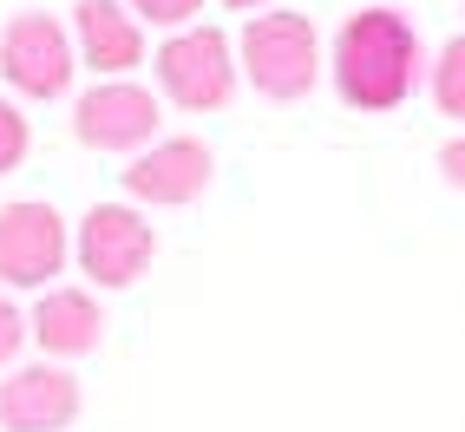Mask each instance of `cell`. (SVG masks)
Masks as SVG:
<instances>
[{
	"instance_id": "cell-17",
	"label": "cell",
	"mask_w": 465,
	"mask_h": 432,
	"mask_svg": "<svg viewBox=\"0 0 465 432\" xmlns=\"http://www.w3.org/2000/svg\"><path fill=\"white\" fill-rule=\"evenodd\" d=\"M223 7H236V14H269L275 0H223Z\"/></svg>"
},
{
	"instance_id": "cell-4",
	"label": "cell",
	"mask_w": 465,
	"mask_h": 432,
	"mask_svg": "<svg viewBox=\"0 0 465 432\" xmlns=\"http://www.w3.org/2000/svg\"><path fill=\"white\" fill-rule=\"evenodd\" d=\"M79 73V46H73V26L53 20V14H14L0 26V79L7 92L34 105L66 99V85Z\"/></svg>"
},
{
	"instance_id": "cell-11",
	"label": "cell",
	"mask_w": 465,
	"mask_h": 432,
	"mask_svg": "<svg viewBox=\"0 0 465 432\" xmlns=\"http://www.w3.org/2000/svg\"><path fill=\"white\" fill-rule=\"evenodd\" d=\"M26 328H34V341H40L46 360H79V354L99 348L105 315H99V301H92V289H40Z\"/></svg>"
},
{
	"instance_id": "cell-1",
	"label": "cell",
	"mask_w": 465,
	"mask_h": 432,
	"mask_svg": "<svg viewBox=\"0 0 465 432\" xmlns=\"http://www.w3.org/2000/svg\"><path fill=\"white\" fill-rule=\"evenodd\" d=\"M328 73H334V92L354 112H393L426 79V46L400 7H361V14L341 20Z\"/></svg>"
},
{
	"instance_id": "cell-9",
	"label": "cell",
	"mask_w": 465,
	"mask_h": 432,
	"mask_svg": "<svg viewBox=\"0 0 465 432\" xmlns=\"http://www.w3.org/2000/svg\"><path fill=\"white\" fill-rule=\"evenodd\" d=\"M79 419V380L59 360L7 367L0 380V432H66Z\"/></svg>"
},
{
	"instance_id": "cell-2",
	"label": "cell",
	"mask_w": 465,
	"mask_h": 432,
	"mask_svg": "<svg viewBox=\"0 0 465 432\" xmlns=\"http://www.w3.org/2000/svg\"><path fill=\"white\" fill-rule=\"evenodd\" d=\"M236 66L262 99L289 105V99H308L322 79V34L308 14H289V7H269V14H250V26L236 34Z\"/></svg>"
},
{
	"instance_id": "cell-14",
	"label": "cell",
	"mask_w": 465,
	"mask_h": 432,
	"mask_svg": "<svg viewBox=\"0 0 465 432\" xmlns=\"http://www.w3.org/2000/svg\"><path fill=\"white\" fill-rule=\"evenodd\" d=\"M125 7L144 20V26H164V34H177V26H191L203 14V0H125Z\"/></svg>"
},
{
	"instance_id": "cell-15",
	"label": "cell",
	"mask_w": 465,
	"mask_h": 432,
	"mask_svg": "<svg viewBox=\"0 0 465 432\" xmlns=\"http://www.w3.org/2000/svg\"><path fill=\"white\" fill-rule=\"evenodd\" d=\"M26 341H34V328H26V315H20L7 295H0V367H14Z\"/></svg>"
},
{
	"instance_id": "cell-3",
	"label": "cell",
	"mask_w": 465,
	"mask_h": 432,
	"mask_svg": "<svg viewBox=\"0 0 465 432\" xmlns=\"http://www.w3.org/2000/svg\"><path fill=\"white\" fill-rule=\"evenodd\" d=\"M151 73H158V92L177 112H223L236 99V79H242L236 40L223 26H210V20L177 26V34L151 53Z\"/></svg>"
},
{
	"instance_id": "cell-10",
	"label": "cell",
	"mask_w": 465,
	"mask_h": 432,
	"mask_svg": "<svg viewBox=\"0 0 465 432\" xmlns=\"http://www.w3.org/2000/svg\"><path fill=\"white\" fill-rule=\"evenodd\" d=\"M73 46L79 66L99 79H125L132 66H144V20L125 0H73Z\"/></svg>"
},
{
	"instance_id": "cell-5",
	"label": "cell",
	"mask_w": 465,
	"mask_h": 432,
	"mask_svg": "<svg viewBox=\"0 0 465 432\" xmlns=\"http://www.w3.org/2000/svg\"><path fill=\"white\" fill-rule=\"evenodd\" d=\"M73 256L99 289H132L151 269V256H158V230L132 203H92L79 236H73Z\"/></svg>"
},
{
	"instance_id": "cell-16",
	"label": "cell",
	"mask_w": 465,
	"mask_h": 432,
	"mask_svg": "<svg viewBox=\"0 0 465 432\" xmlns=\"http://www.w3.org/2000/svg\"><path fill=\"white\" fill-rule=\"evenodd\" d=\"M440 171H446V183H452V191H465V132H459V138H446V151H440Z\"/></svg>"
},
{
	"instance_id": "cell-7",
	"label": "cell",
	"mask_w": 465,
	"mask_h": 432,
	"mask_svg": "<svg viewBox=\"0 0 465 432\" xmlns=\"http://www.w3.org/2000/svg\"><path fill=\"white\" fill-rule=\"evenodd\" d=\"M73 256L66 216L40 197H14L0 203V282L7 289H46Z\"/></svg>"
},
{
	"instance_id": "cell-6",
	"label": "cell",
	"mask_w": 465,
	"mask_h": 432,
	"mask_svg": "<svg viewBox=\"0 0 465 432\" xmlns=\"http://www.w3.org/2000/svg\"><path fill=\"white\" fill-rule=\"evenodd\" d=\"M158 125H164V105L138 79H99L73 105V138L85 151H132L138 158L144 144H158Z\"/></svg>"
},
{
	"instance_id": "cell-8",
	"label": "cell",
	"mask_w": 465,
	"mask_h": 432,
	"mask_svg": "<svg viewBox=\"0 0 465 432\" xmlns=\"http://www.w3.org/2000/svg\"><path fill=\"white\" fill-rule=\"evenodd\" d=\"M210 171H216V158L203 138H158L125 164V197L151 203V210H177L210 191Z\"/></svg>"
},
{
	"instance_id": "cell-12",
	"label": "cell",
	"mask_w": 465,
	"mask_h": 432,
	"mask_svg": "<svg viewBox=\"0 0 465 432\" xmlns=\"http://www.w3.org/2000/svg\"><path fill=\"white\" fill-rule=\"evenodd\" d=\"M426 79H432V105L465 125V34H452V40L440 46V59L426 66Z\"/></svg>"
},
{
	"instance_id": "cell-13",
	"label": "cell",
	"mask_w": 465,
	"mask_h": 432,
	"mask_svg": "<svg viewBox=\"0 0 465 432\" xmlns=\"http://www.w3.org/2000/svg\"><path fill=\"white\" fill-rule=\"evenodd\" d=\"M26 144H34V132H26L20 105H14V99H0V177L26 164Z\"/></svg>"
}]
</instances>
